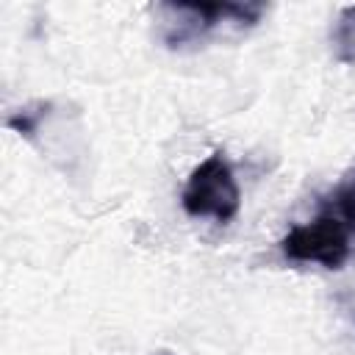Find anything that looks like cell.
Instances as JSON below:
<instances>
[{"label":"cell","mask_w":355,"mask_h":355,"mask_svg":"<svg viewBox=\"0 0 355 355\" xmlns=\"http://www.w3.org/2000/svg\"><path fill=\"white\" fill-rule=\"evenodd\" d=\"M355 166L319 197V214L294 225L283 239L280 250L288 261L322 263L324 269H341L355 252Z\"/></svg>","instance_id":"cell-1"},{"label":"cell","mask_w":355,"mask_h":355,"mask_svg":"<svg viewBox=\"0 0 355 355\" xmlns=\"http://www.w3.org/2000/svg\"><path fill=\"white\" fill-rule=\"evenodd\" d=\"M263 11V3H161L158 36L169 50H186L202 44L222 28H255Z\"/></svg>","instance_id":"cell-2"},{"label":"cell","mask_w":355,"mask_h":355,"mask_svg":"<svg viewBox=\"0 0 355 355\" xmlns=\"http://www.w3.org/2000/svg\"><path fill=\"white\" fill-rule=\"evenodd\" d=\"M180 205L194 219H214L219 225L230 222L239 214L241 191L233 178L230 164L222 153H211L205 161H200L180 194Z\"/></svg>","instance_id":"cell-3"},{"label":"cell","mask_w":355,"mask_h":355,"mask_svg":"<svg viewBox=\"0 0 355 355\" xmlns=\"http://www.w3.org/2000/svg\"><path fill=\"white\" fill-rule=\"evenodd\" d=\"M333 55L338 64H355V6H344L330 33Z\"/></svg>","instance_id":"cell-4"},{"label":"cell","mask_w":355,"mask_h":355,"mask_svg":"<svg viewBox=\"0 0 355 355\" xmlns=\"http://www.w3.org/2000/svg\"><path fill=\"white\" fill-rule=\"evenodd\" d=\"M50 108H53V103H50V100H36V103H31V105L19 108L17 114L6 116V125H8L11 130H17L19 136L33 139V136H36V130H39V125L47 119Z\"/></svg>","instance_id":"cell-5"},{"label":"cell","mask_w":355,"mask_h":355,"mask_svg":"<svg viewBox=\"0 0 355 355\" xmlns=\"http://www.w3.org/2000/svg\"><path fill=\"white\" fill-rule=\"evenodd\" d=\"M158 355H169V352H158Z\"/></svg>","instance_id":"cell-6"}]
</instances>
